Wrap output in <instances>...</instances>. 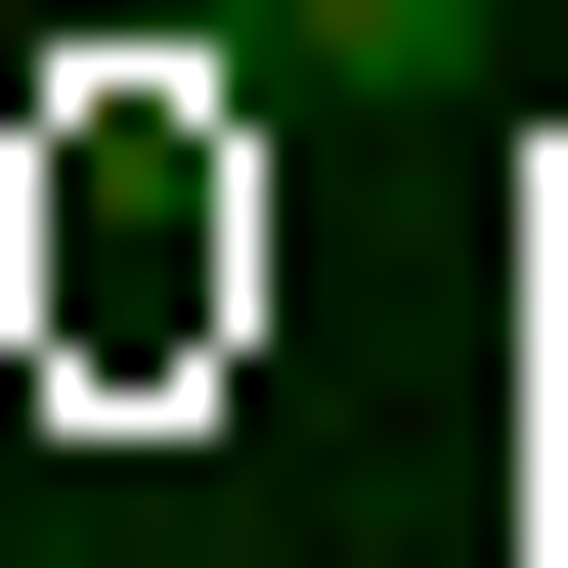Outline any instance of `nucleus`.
Instances as JSON below:
<instances>
[{
	"mask_svg": "<svg viewBox=\"0 0 568 568\" xmlns=\"http://www.w3.org/2000/svg\"><path fill=\"white\" fill-rule=\"evenodd\" d=\"M263 44H306V88H481V0H263Z\"/></svg>",
	"mask_w": 568,
	"mask_h": 568,
	"instance_id": "obj_1",
	"label": "nucleus"
}]
</instances>
